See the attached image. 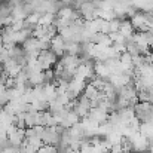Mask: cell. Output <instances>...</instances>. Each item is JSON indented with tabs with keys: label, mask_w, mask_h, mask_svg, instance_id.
<instances>
[{
	"label": "cell",
	"mask_w": 153,
	"mask_h": 153,
	"mask_svg": "<svg viewBox=\"0 0 153 153\" xmlns=\"http://www.w3.org/2000/svg\"><path fill=\"white\" fill-rule=\"evenodd\" d=\"M16 153H27V152H25V150H24V149H22V147L19 146V147L16 149Z\"/></svg>",
	"instance_id": "cell-14"
},
{
	"label": "cell",
	"mask_w": 153,
	"mask_h": 153,
	"mask_svg": "<svg viewBox=\"0 0 153 153\" xmlns=\"http://www.w3.org/2000/svg\"><path fill=\"white\" fill-rule=\"evenodd\" d=\"M55 19H56V15H55V13H49V12H46V13H43V15L40 16L39 24H40V25H53Z\"/></svg>",
	"instance_id": "cell-9"
},
{
	"label": "cell",
	"mask_w": 153,
	"mask_h": 153,
	"mask_svg": "<svg viewBox=\"0 0 153 153\" xmlns=\"http://www.w3.org/2000/svg\"><path fill=\"white\" fill-rule=\"evenodd\" d=\"M108 37H110V40L113 42V43H125L126 42V39L117 31V33H111V34H108Z\"/></svg>",
	"instance_id": "cell-11"
},
{
	"label": "cell",
	"mask_w": 153,
	"mask_h": 153,
	"mask_svg": "<svg viewBox=\"0 0 153 153\" xmlns=\"http://www.w3.org/2000/svg\"><path fill=\"white\" fill-rule=\"evenodd\" d=\"M108 111H105L104 108H100V107H91V110H89V113H88V116L86 117H89L91 120H94L95 123H98V125H102V123H105L107 120H108Z\"/></svg>",
	"instance_id": "cell-2"
},
{
	"label": "cell",
	"mask_w": 153,
	"mask_h": 153,
	"mask_svg": "<svg viewBox=\"0 0 153 153\" xmlns=\"http://www.w3.org/2000/svg\"><path fill=\"white\" fill-rule=\"evenodd\" d=\"M37 61L40 62V65H42L43 70H51L52 67L56 65V62H58V56H56L51 49H48V51H42L40 53H39Z\"/></svg>",
	"instance_id": "cell-1"
},
{
	"label": "cell",
	"mask_w": 153,
	"mask_h": 153,
	"mask_svg": "<svg viewBox=\"0 0 153 153\" xmlns=\"http://www.w3.org/2000/svg\"><path fill=\"white\" fill-rule=\"evenodd\" d=\"M94 74L100 79H104L107 80V77L110 76V71L107 68V65L101 62V61H94Z\"/></svg>",
	"instance_id": "cell-6"
},
{
	"label": "cell",
	"mask_w": 153,
	"mask_h": 153,
	"mask_svg": "<svg viewBox=\"0 0 153 153\" xmlns=\"http://www.w3.org/2000/svg\"><path fill=\"white\" fill-rule=\"evenodd\" d=\"M64 45H65V42L62 40V37H61L59 34H55L51 40V51L53 52L58 58H61V56L64 55Z\"/></svg>",
	"instance_id": "cell-4"
},
{
	"label": "cell",
	"mask_w": 153,
	"mask_h": 153,
	"mask_svg": "<svg viewBox=\"0 0 153 153\" xmlns=\"http://www.w3.org/2000/svg\"><path fill=\"white\" fill-rule=\"evenodd\" d=\"M4 49V45H3V40H1V37H0V52Z\"/></svg>",
	"instance_id": "cell-15"
},
{
	"label": "cell",
	"mask_w": 153,
	"mask_h": 153,
	"mask_svg": "<svg viewBox=\"0 0 153 153\" xmlns=\"http://www.w3.org/2000/svg\"><path fill=\"white\" fill-rule=\"evenodd\" d=\"M119 27H120V19L119 18H114V19L108 21V34L117 33L119 31Z\"/></svg>",
	"instance_id": "cell-10"
},
{
	"label": "cell",
	"mask_w": 153,
	"mask_h": 153,
	"mask_svg": "<svg viewBox=\"0 0 153 153\" xmlns=\"http://www.w3.org/2000/svg\"><path fill=\"white\" fill-rule=\"evenodd\" d=\"M9 102V95H7V89L0 91V105L4 108V105Z\"/></svg>",
	"instance_id": "cell-12"
},
{
	"label": "cell",
	"mask_w": 153,
	"mask_h": 153,
	"mask_svg": "<svg viewBox=\"0 0 153 153\" xmlns=\"http://www.w3.org/2000/svg\"><path fill=\"white\" fill-rule=\"evenodd\" d=\"M105 153H111V152H105Z\"/></svg>",
	"instance_id": "cell-17"
},
{
	"label": "cell",
	"mask_w": 153,
	"mask_h": 153,
	"mask_svg": "<svg viewBox=\"0 0 153 153\" xmlns=\"http://www.w3.org/2000/svg\"><path fill=\"white\" fill-rule=\"evenodd\" d=\"M31 33H33V30H27V28H22L19 31H15V34H13V43L15 45H22L28 37H31Z\"/></svg>",
	"instance_id": "cell-7"
},
{
	"label": "cell",
	"mask_w": 153,
	"mask_h": 153,
	"mask_svg": "<svg viewBox=\"0 0 153 153\" xmlns=\"http://www.w3.org/2000/svg\"><path fill=\"white\" fill-rule=\"evenodd\" d=\"M68 153H79V152H74V150H70Z\"/></svg>",
	"instance_id": "cell-16"
},
{
	"label": "cell",
	"mask_w": 153,
	"mask_h": 153,
	"mask_svg": "<svg viewBox=\"0 0 153 153\" xmlns=\"http://www.w3.org/2000/svg\"><path fill=\"white\" fill-rule=\"evenodd\" d=\"M134 27L131 25L129 19H120V27H119V33L126 39V40H131L132 36H134Z\"/></svg>",
	"instance_id": "cell-5"
},
{
	"label": "cell",
	"mask_w": 153,
	"mask_h": 153,
	"mask_svg": "<svg viewBox=\"0 0 153 153\" xmlns=\"http://www.w3.org/2000/svg\"><path fill=\"white\" fill-rule=\"evenodd\" d=\"M16 149L18 147H13V146H7V147H3L0 153H16Z\"/></svg>",
	"instance_id": "cell-13"
},
{
	"label": "cell",
	"mask_w": 153,
	"mask_h": 153,
	"mask_svg": "<svg viewBox=\"0 0 153 153\" xmlns=\"http://www.w3.org/2000/svg\"><path fill=\"white\" fill-rule=\"evenodd\" d=\"M25 140V129L21 128H15L9 135H7V143L13 147H19Z\"/></svg>",
	"instance_id": "cell-3"
},
{
	"label": "cell",
	"mask_w": 153,
	"mask_h": 153,
	"mask_svg": "<svg viewBox=\"0 0 153 153\" xmlns=\"http://www.w3.org/2000/svg\"><path fill=\"white\" fill-rule=\"evenodd\" d=\"M43 95H45V100L48 102L52 101V100H55V97H56V88H55L53 83L43 85Z\"/></svg>",
	"instance_id": "cell-8"
}]
</instances>
